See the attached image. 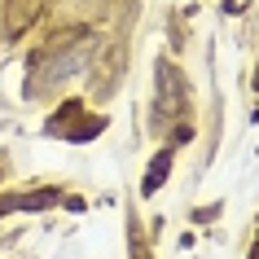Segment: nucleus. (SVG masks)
I'll return each mask as SVG.
<instances>
[{
  "mask_svg": "<svg viewBox=\"0 0 259 259\" xmlns=\"http://www.w3.org/2000/svg\"><path fill=\"white\" fill-rule=\"evenodd\" d=\"M167 171H171V154H158V158H154V171H150V176H145V185H141V189H145V193H158V185H163V176H167Z\"/></svg>",
  "mask_w": 259,
  "mask_h": 259,
  "instance_id": "nucleus-1",
  "label": "nucleus"
},
{
  "mask_svg": "<svg viewBox=\"0 0 259 259\" xmlns=\"http://www.w3.org/2000/svg\"><path fill=\"white\" fill-rule=\"evenodd\" d=\"M250 259H259V242H255V250H250Z\"/></svg>",
  "mask_w": 259,
  "mask_h": 259,
  "instance_id": "nucleus-2",
  "label": "nucleus"
},
{
  "mask_svg": "<svg viewBox=\"0 0 259 259\" xmlns=\"http://www.w3.org/2000/svg\"><path fill=\"white\" fill-rule=\"evenodd\" d=\"M255 88H259V75H255Z\"/></svg>",
  "mask_w": 259,
  "mask_h": 259,
  "instance_id": "nucleus-3",
  "label": "nucleus"
}]
</instances>
